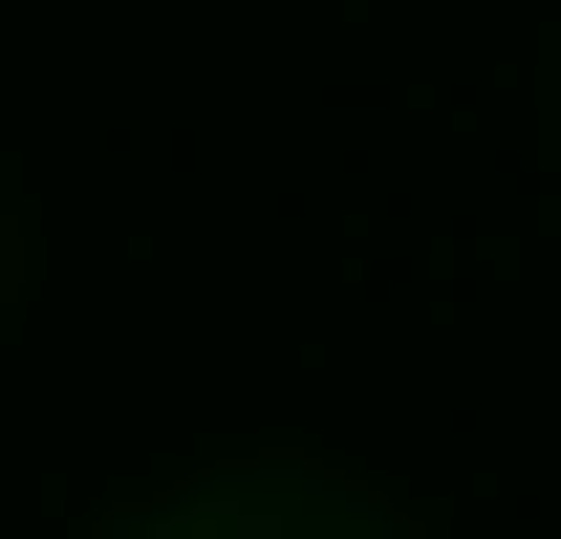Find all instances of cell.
I'll return each mask as SVG.
<instances>
[{"instance_id":"1","label":"cell","mask_w":561,"mask_h":539,"mask_svg":"<svg viewBox=\"0 0 561 539\" xmlns=\"http://www.w3.org/2000/svg\"><path fill=\"white\" fill-rule=\"evenodd\" d=\"M151 539H173V518H151Z\"/></svg>"}]
</instances>
